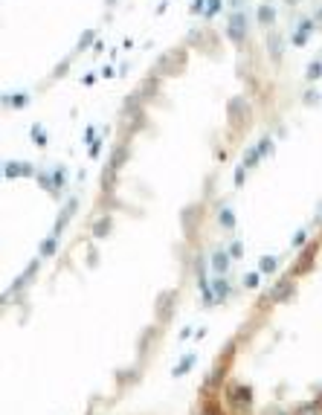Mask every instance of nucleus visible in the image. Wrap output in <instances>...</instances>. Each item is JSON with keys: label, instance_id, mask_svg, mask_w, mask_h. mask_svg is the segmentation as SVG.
I'll list each match as a JSON object with an SVG mask.
<instances>
[{"label": "nucleus", "instance_id": "nucleus-3", "mask_svg": "<svg viewBox=\"0 0 322 415\" xmlns=\"http://www.w3.org/2000/svg\"><path fill=\"white\" fill-rule=\"evenodd\" d=\"M273 267H276V262H273V259H264V262H261V270H273Z\"/></svg>", "mask_w": 322, "mask_h": 415}, {"label": "nucleus", "instance_id": "nucleus-2", "mask_svg": "<svg viewBox=\"0 0 322 415\" xmlns=\"http://www.w3.org/2000/svg\"><path fill=\"white\" fill-rule=\"evenodd\" d=\"M215 270H221V273L226 270V259H224V253H218V256H215Z\"/></svg>", "mask_w": 322, "mask_h": 415}, {"label": "nucleus", "instance_id": "nucleus-7", "mask_svg": "<svg viewBox=\"0 0 322 415\" xmlns=\"http://www.w3.org/2000/svg\"><path fill=\"white\" fill-rule=\"evenodd\" d=\"M105 229H107V221H102V224L96 226V235H105Z\"/></svg>", "mask_w": 322, "mask_h": 415}, {"label": "nucleus", "instance_id": "nucleus-1", "mask_svg": "<svg viewBox=\"0 0 322 415\" xmlns=\"http://www.w3.org/2000/svg\"><path fill=\"white\" fill-rule=\"evenodd\" d=\"M296 415H319V406L316 404H305V406H299V412Z\"/></svg>", "mask_w": 322, "mask_h": 415}, {"label": "nucleus", "instance_id": "nucleus-6", "mask_svg": "<svg viewBox=\"0 0 322 415\" xmlns=\"http://www.w3.org/2000/svg\"><path fill=\"white\" fill-rule=\"evenodd\" d=\"M259 15H261V20H270V18H273V12H270V9H267V6H264V9H261V12H259Z\"/></svg>", "mask_w": 322, "mask_h": 415}, {"label": "nucleus", "instance_id": "nucleus-5", "mask_svg": "<svg viewBox=\"0 0 322 415\" xmlns=\"http://www.w3.org/2000/svg\"><path fill=\"white\" fill-rule=\"evenodd\" d=\"M53 247H55V241H47L44 247H41V253H44V256H47V253H53Z\"/></svg>", "mask_w": 322, "mask_h": 415}, {"label": "nucleus", "instance_id": "nucleus-4", "mask_svg": "<svg viewBox=\"0 0 322 415\" xmlns=\"http://www.w3.org/2000/svg\"><path fill=\"white\" fill-rule=\"evenodd\" d=\"M244 285H247V288H256V285H259V276H247V279H244Z\"/></svg>", "mask_w": 322, "mask_h": 415}]
</instances>
